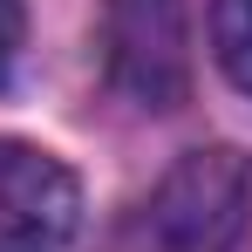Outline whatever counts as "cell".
<instances>
[{
    "mask_svg": "<svg viewBox=\"0 0 252 252\" xmlns=\"http://www.w3.org/2000/svg\"><path fill=\"white\" fill-rule=\"evenodd\" d=\"M157 252H252V157L191 150L143 205Z\"/></svg>",
    "mask_w": 252,
    "mask_h": 252,
    "instance_id": "obj_1",
    "label": "cell"
},
{
    "mask_svg": "<svg viewBox=\"0 0 252 252\" xmlns=\"http://www.w3.org/2000/svg\"><path fill=\"white\" fill-rule=\"evenodd\" d=\"M109 75L143 109H177L191 89V0H109Z\"/></svg>",
    "mask_w": 252,
    "mask_h": 252,
    "instance_id": "obj_2",
    "label": "cell"
},
{
    "mask_svg": "<svg viewBox=\"0 0 252 252\" xmlns=\"http://www.w3.org/2000/svg\"><path fill=\"white\" fill-rule=\"evenodd\" d=\"M82 191L62 157L0 136V252H62L75 239Z\"/></svg>",
    "mask_w": 252,
    "mask_h": 252,
    "instance_id": "obj_3",
    "label": "cell"
},
{
    "mask_svg": "<svg viewBox=\"0 0 252 252\" xmlns=\"http://www.w3.org/2000/svg\"><path fill=\"white\" fill-rule=\"evenodd\" d=\"M211 48H218L225 75L252 89V0H211Z\"/></svg>",
    "mask_w": 252,
    "mask_h": 252,
    "instance_id": "obj_4",
    "label": "cell"
},
{
    "mask_svg": "<svg viewBox=\"0 0 252 252\" xmlns=\"http://www.w3.org/2000/svg\"><path fill=\"white\" fill-rule=\"evenodd\" d=\"M14 55H21V0H0V82H7Z\"/></svg>",
    "mask_w": 252,
    "mask_h": 252,
    "instance_id": "obj_5",
    "label": "cell"
}]
</instances>
